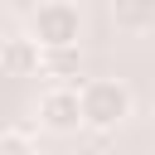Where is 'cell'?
<instances>
[{"mask_svg":"<svg viewBox=\"0 0 155 155\" xmlns=\"http://www.w3.org/2000/svg\"><path fill=\"white\" fill-rule=\"evenodd\" d=\"M78 102H82V126H87V131H116V126L131 116V87L116 82V78H92V82H82Z\"/></svg>","mask_w":155,"mask_h":155,"instance_id":"1","label":"cell"},{"mask_svg":"<svg viewBox=\"0 0 155 155\" xmlns=\"http://www.w3.org/2000/svg\"><path fill=\"white\" fill-rule=\"evenodd\" d=\"M82 34V15L68 0H39V10L29 15V39L48 53V48H78Z\"/></svg>","mask_w":155,"mask_h":155,"instance_id":"2","label":"cell"},{"mask_svg":"<svg viewBox=\"0 0 155 155\" xmlns=\"http://www.w3.org/2000/svg\"><path fill=\"white\" fill-rule=\"evenodd\" d=\"M39 126L53 131V136H73L82 126V102H78V87H48L39 97Z\"/></svg>","mask_w":155,"mask_h":155,"instance_id":"3","label":"cell"},{"mask_svg":"<svg viewBox=\"0 0 155 155\" xmlns=\"http://www.w3.org/2000/svg\"><path fill=\"white\" fill-rule=\"evenodd\" d=\"M0 68H5L10 78H34V73L44 68V48H39L29 34H15V39L0 44Z\"/></svg>","mask_w":155,"mask_h":155,"instance_id":"4","label":"cell"},{"mask_svg":"<svg viewBox=\"0 0 155 155\" xmlns=\"http://www.w3.org/2000/svg\"><path fill=\"white\" fill-rule=\"evenodd\" d=\"M111 19L121 34H150L155 29V0H111Z\"/></svg>","mask_w":155,"mask_h":155,"instance_id":"5","label":"cell"},{"mask_svg":"<svg viewBox=\"0 0 155 155\" xmlns=\"http://www.w3.org/2000/svg\"><path fill=\"white\" fill-rule=\"evenodd\" d=\"M78 68H82L78 48H48L39 73H44V78H53V87H68V78H78Z\"/></svg>","mask_w":155,"mask_h":155,"instance_id":"6","label":"cell"},{"mask_svg":"<svg viewBox=\"0 0 155 155\" xmlns=\"http://www.w3.org/2000/svg\"><path fill=\"white\" fill-rule=\"evenodd\" d=\"M0 155H34V140L24 131H0Z\"/></svg>","mask_w":155,"mask_h":155,"instance_id":"7","label":"cell"},{"mask_svg":"<svg viewBox=\"0 0 155 155\" xmlns=\"http://www.w3.org/2000/svg\"><path fill=\"white\" fill-rule=\"evenodd\" d=\"M102 155H136V150H102Z\"/></svg>","mask_w":155,"mask_h":155,"instance_id":"8","label":"cell"}]
</instances>
